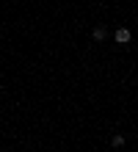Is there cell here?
I'll use <instances>...</instances> for the list:
<instances>
[{
	"instance_id": "obj_1",
	"label": "cell",
	"mask_w": 138,
	"mask_h": 152,
	"mask_svg": "<svg viewBox=\"0 0 138 152\" xmlns=\"http://www.w3.org/2000/svg\"><path fill=\"white\" fill-rule=\"evenodd\" d=\"M130 39H133V33L127 31V28H119V31L113 33V42H116V44H130Z\"/></svg>"
},
{
	"instance_id": "obj_2",
	"label": "cell",
	"mask_w": 138,
	"mask_h": 152,
	"mask_svg": "<svg viewBox=\"0 0 138 152\" xmlns=\"http://www.w3.org/2000/svg\"><path fill=\"white\" fill-rule=\"evenodd\" d=\"M91 36H94V42H105V39H108V28H105V25H97Z\"/></svg>"
},
{
	"instance_id": "obj_3",
	"label": "cell",
	"mask_w": 138,
	"mask_h": 152,
	"mask_svg": "<svg viewBox=\"0 0 138 152\" xmlns=\"http://www.w3.org/2000/svg\"><path fill=\"white\" fill-rule=\"evenodd\" d=\"M110 147H116V149H122V147H124V136H122V133L110 136Z\"/></svg>"
}]
</instances>
